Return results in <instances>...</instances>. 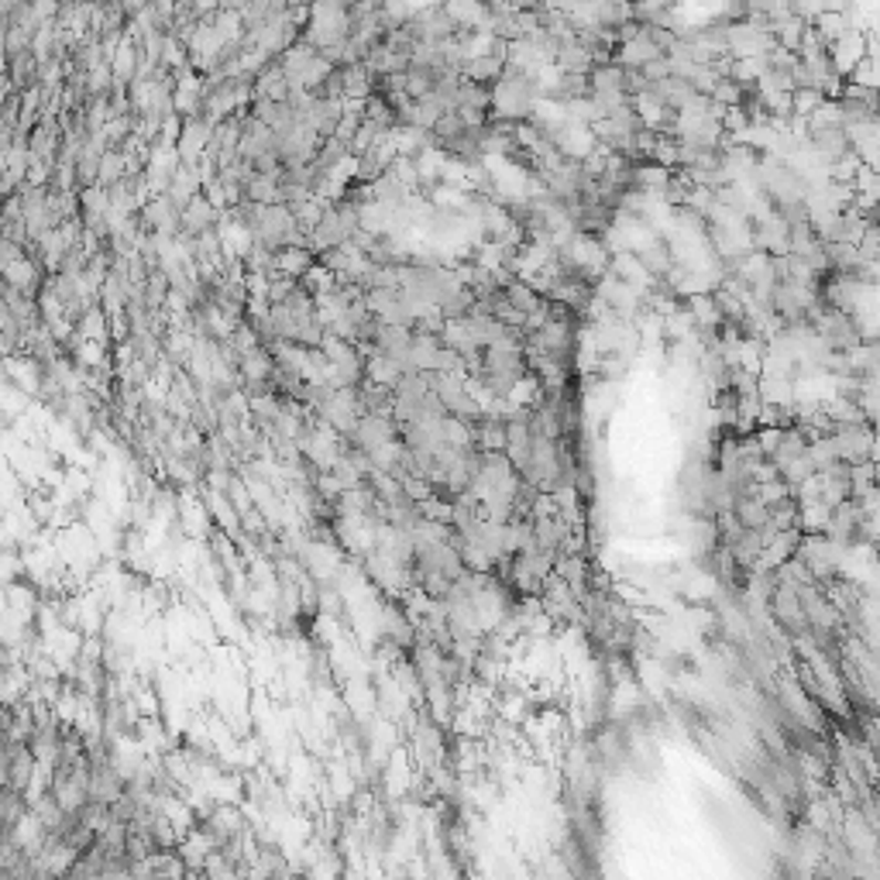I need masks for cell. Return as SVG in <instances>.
Masks as SVG:
<instances>
[{
	"label": "cell",
	"mask_w": 880,
	"mask_h": 880,
	"mask_svg": "<svg viewBox=\"0 0 880 880\" xmlns=\"http://www.w3.org/2000/svg\"><path fill=\"white\" fill-rule=\"evenodd\" d=\"M35 757L28 753L24 740H0V784H8V788L28 795L31 792V781H35Z\"/></svg>",
	"instance_id": "cell-1"
},
{
	"label": "cell",
	"mask_w": 880,
	"mask_h": 880,
	"mask_svg": "<svg viewBox=\"0 0 880 880\" xmlns=\"http://www.w3.org/2000/svg\"><path fill=\"white\" fill-rule=\"evenodd\" d=\"M28 811H31L28 795L8 788V784H0V832H18L21 823L28 819Z\"/></svg>",
	"instance_id": "cell-2"
}]
</instances>
